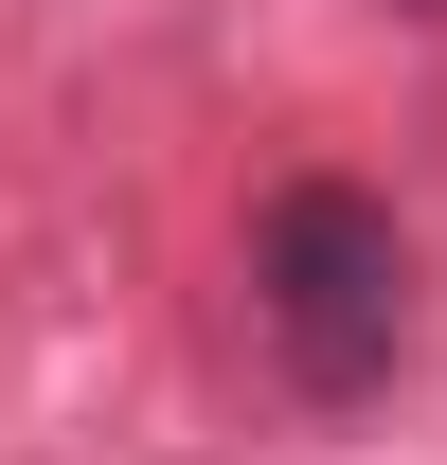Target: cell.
Returning a JSON list of instances; mask_svg holds the SVG:
<instances>
[{"mask_svg": "<svg viewBox=\"0 0 447 465\" xmlns=\"http://www.w3.org/2000/svg\"><path fill=\"white\" fill-rule=\"evenodd\" d=\"M251 322L304 394H376L393 341H412V232L358 197V179H286L251 215Z\"/></svg>", "mask_w": 447, "mask_h": 465, "instance_id": "1", "label": "cell"}]
</instances>
